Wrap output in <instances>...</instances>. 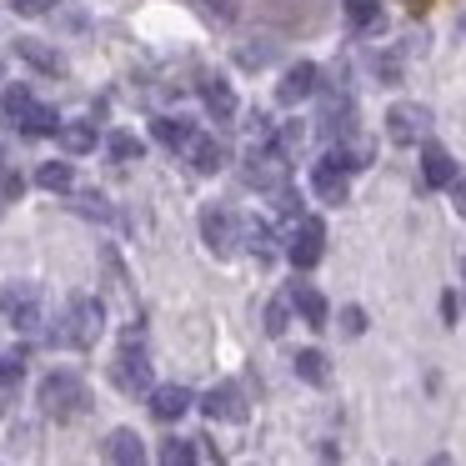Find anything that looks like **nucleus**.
<instances>
[{"mask_svg":"<svg viewBox=\"0 0 466 466\" xmlns=\"http://www.w3.org/2000/svg\"><path fill=\"white\" fill-rule=\"evenodd\" d=\"M316 86H321V71H316L311 61H296L291 71L281 76V86H276V101H281V106H301L306 96H316Z\"/></svg>","mask_w":466,"mask_h":466,"instance_id":"9","label":"nucleus"},{"mask_svg":"<svg viewBox=\"0 0 466 466\" xmlns=\"http://www.w3.org/2000/svg\"><path fill=\"white\" fill-rule=\"evenodd\" d=\"M196 5H201L206 15H211V21H236V15H241V0H196Z\"/></svg>","mask_w":466,"mask_h":466,"instance_id":"29","label":"nucleus"},{"mask_svg":"<svg viewBox=\"0 0 466 466\" xmlns=\"http://www.w3.org/2000/svg\"><path fill=\"white\" fill-rule=\"evenodd\" d=\"M21 131H25V136H56V131H61V116H56L51 106H41V101H35L31 111L21 116Z\"/></svg>","mask_w":466,"mask_h":466,"instance_id":"21","label":"nucleus"},{"mask_svg":"<svg viewBox=\"0 0 466 466\" xmlns=\"http://www.w3.org/2000/svg\"><path fill=\"white\" fill-rule=\"evenodd\" d=\"M286 306H291V296H276V301L271 306H266V336H281L286 331V326H291V321H286Z\"/></svg>","mask_w":466,"mask_h":466,"instance_id":"28","label":"nucleus"},{"mask_svg":"<svg viewBox=\"0 0 466 466\" xmlns=\"http://www.w3.org/2000/svg\"><path fill=\"white\" fill-rule=\"evenodd\" d=\"M296 376H301L306 386H326V381H331V366H326L321 351H301V356H296Z\"/></svg>","mask_w":466,"mask_h":466,"instance_id":"23","label":"nucleus"},{"mask_svg":"<svg viewBox=\"0 0 466 466\" xmlns=\"http://www.w3.org/2000/svg\"><path fill=\"white\" fill-rule=\"evenodd\" d=\"M151 131H156V141L171 146V151H186V146L196 141V126H191V121H176V116H161Z\"/></svg>","mask_w":466,"mask_h":466,"instance_id":"18","label":"nucleus"},{"mask_svg":"<svg viewBox=\"0 0 466 466\" xmlns=\"http://www.w3.org/2000/svg\"><path fill=\"white\" fill-rule=\"evenodd\" d=\"M56 136H61L66 156H86V151H96V126H91V121H66Z\"/></svg>","mask_w":466,"mask_h":466,"instance_id":"19","label":"nucleus"},{"mask_svg":"<svg viewBox=\"0 0 466 466\" xmlns=\"http://www.w3.org/2000/svg\"><path fill=\"white\" fill-rule=\"evenodd\" d=\"M161 461H166V466H191V461H196V441H186V436H171V441L161 446Z\"/></svg>","mask_w":466,"mask_h":466,"instance_id":"25","label":"nucleus"},{"mask_svg":"<svg viewBox=\"0 0 466 466\" xmlns=\"http://www.w3.org/2000/svg\"><path fill=\"white\" fill-rule=\"evenodd\" d=\"M271 241H276V231L266 221H246V246H251L256 256H266V261H271Z\"/></svg>","mask_w":466,"mask_h":466,"instance_id":"26","label":"nucleus"},{"mask_svg":"<svg viewBox=\"0 0 466 466\" xmlns=\"http://www.w3.org/2000/svg\"><path fill=\"white\" fill-rule=\"evenodd\" d=\"M341 326H346V336H361L366 331V311H361V306H346Z\"/></svg>","mask_w":466,"mask_h":466,"instance_id":"31","label":"nucleus"},{"mask_svg":"<svg viewBox=\"0 0 466 466\" xmlns=\"http://www.w3.org/2000/svg\"><path fill=\"white\" fill-rule=\"evenodd\" d=\"M201 411L211 416V421H246V401H241V386H231V381L211 386V391H206V401H201Z\"/></svg>","mask_w":466,"mask_h":466,"instance_id":"10","label":"nucleus"},{"mask_svg":"<svg viewBox=\"0 0 466 466\" xmlns=\"http://www.w3.org/2000/svg\"><path fill=\"white\" fill-rule=\"evenodd\" d=\"M376 11H381L376 0H346V21H351V25H371Z\"/></svg>","mask_w":466,"mask_h":466,"instance_id":"30","label":"nucleus"},{"mask_svg":"<svg viewBox=\"0 0 466 466\" xmlns=\"http://www.w3.org/2000/svg\"><path fill=\"white\" fill-rule=\"evenodd\" d=\"M51 5H56V0H11V11H15V15H46Z\"/></svg>","mask_w":466,"mask_h":466,"instance_id":"32","label":"nucleus"},{"mask_svg":"<svg viewBox=\"0 0 466 466\" xmlns=\"http://www.w3.org/2000/svg\"><path fill=\"white\" fill-rule=\"evenodd\" d=\"M41 306H46V296L35 281H5L0 286V316H5L15 331H35V326H41Z\"/></svg>","mask_w":466,"mask_h":466,"instance_id":"5","label":"nucleus"},{"mask_svg":"<svg viewBox=\"0 0 466 466\" xmlns=\"http://www.w3.org/2000/svg\"><path fill=\"white\" fill-rule=\"evenodd\" d=\"M101 451H106V461H116V466H141L146 461V441L131 431V426H116V431L106 436Z\"/></svg>","mask_w":466,"mask_h":466,"instance_id":"11","label":"nucleus"},{"mask_svg":"<svg viewBox=\"0 0 466 466\" xmlns=\"http://www.w3.org/2000/svg\"><path fill=\"white\" fill-rule=\"evenodd\" d=\"M25 376V351H0V386H15Z\"/></svg>","mask_w":466,"mask_h":466,"instance_id":"27","label":"nucleus"},{"mask_svg":"<svg viewBox=\"0 0 466 466\" xmlns=\"http://www.w3.org/2000/svg\"><path fill=\"white\" fill-rule=\"evenodd\" d=\"M31 106H35V96L25 91V86H5V91H0V121L21 126V116L31 111Z\"/></svg>","mask_w":466,"mask_h":466,"instance_id":"20","label":"nucleus"},{"mask_svg":"<svg viewBox=\"0 0 466 466\" xmlns=\"http://www.w3.org/2000/svg\"><path fill=\"white\" fill-rule=\"evenodd\" d=\"M426 126H431V111L401 101V106L386 111V141L391 146H416V141H426Z\"/></svg>","mask_w":466,"mask_h":466,"instance_id":"6","label":"nucleus"},{"mask_svg":"<svg viewBox=\"0 0 466 466\" xmlns=\"http://www.w3.org/2000/svg\"><path fill=\"white\" fill-rule=\"evenodd\" d=\"M421 176H426V186H456V161H451V151L446 146H421Z\"/></svg>","mask_w":466,"mask_h":466,"instance_id":"13","label":"nucleus"},{"mask_svg":"<svg viewBox=\"0 0 466 466\" xmlns=\"http://www.w3.org/2000/svg\"><path fill=\"white\" fill-rule=\"evenodd\" d=\"M461 276H466V256H461Z\"/></svg>","mask_w":466,"mask_h":466,"instance_id":"34","label":"nucleus"},{"mask_svg":"<svg viewBox=\"0 0 466 466\" xmlns=\"http://www.w3.org/2000/svg\"><path fill=\"white\" fill-rule=\"evenodd\" d=\"M106 151H111L116 161H141L146 141H141V136H131V131H111V136H106Z\"/></svg>","mask_w":466,"mask_h":466,"instance_id":"24","label":"nucleus"},{"mask_svg":"<svg viewBox=\"0 0 466 466\" xmlns=\"http://www.w3.org/2000/svg\"><path fill=\"white\" fill-rule=\"evenodd\" d=\"M311 191H316V201H326V206L351 201V181H346V171L336 161H316L311 166Z\"/></svg>","mask_w":466,"mask_h":466,"instance_id":"7","label":"nucleus"},{"mask_svg":"<svg viewBox=\"0 0 466 466\" xmlns=\"http://www.w3.org/2000/svg\"><path fill=\"white\" fill-rule=\"evenodd\" d=\"M321 251H326V226L316 221V216H306V221L296 226L291 251H286V256H291V266H301V271H306V266H316V261H321Z\"/></svg>","mask_w":466,"mask_h":466,"instance_id":"8","label":"nucleus"},{"mask_svg":"<svg viewBox=\"0 0 466 466\" xmlns=\"http://www.w3.org/2000/svg\"><path fill=\"white\" fill-rule=\"evenodd\" d=\"M191 401H196V396L191 391H186V386H156V391H151V416H156V421H176V416H186V411H191Z\"/></svg>","mask_w":466,"mask_h":466,"instance_id":"12","label":"nucleus"},{"mask_svg":"<svg viewBox=\"0 0 466 466\" xmlns=\"http://www.w3.org/2000/svg\"><path fill=\"white\" fill-rule=\"evenodd\" d=\"M201 101H206V111H211L216 121H231V116H236V91L226 81H216V76H211V81H201Z\"/></svg>","mask_w":466,"mask_h":466,"instance_id":"16","label":"nucleus"},{"mask_svg":"<svg viewBox=\"0 0 466 466\" xmlns=\"http://www.w3.org/2000/svg\"><path fill=\"white\" fill-rule=\"evenodd\" d=\"M35 186H41V191H71V186H76L71 161H46L41 171H35Z\"/></svg>","mask_w":466,"mask_h":466,"instance_id":"22","label":"nucleus"},{"mask_svg":"<svg viewBox=\"0 0 466 466\" xmlns=\"http://www.w3.org/2000/svg\"><path fill=\"white\" fill-rule=\"evenodd\" d=\"M291 306L306 316V326H326V316H331L326 296L316 291V286H306V281H296V286H291Z\"/></svg>","mask_w":466,"mask_h":466,"instance_id":"14","label":"nucleus"},{"mask_svg":"<svg viewBox=\"0 0 466 466\" xmlns=\"http://www.w3.org/2000/svg\"><path fill=\"white\" fill-rule=\"evenodd\" d=\"M186 156H191V166H196L201 176H216V171L226 166V146L211 141V136H196V141L186 146Z\"/></svg>","mask_w":466,"mask_h":466,"instance_id":"15","label":"nucleus"},{"mask_svg":"<svg viewBox=\"0 0 466 466\" xmlns=\"http://www.w3.org/2000/svg\"><path fill=\"white\" fill-rule=\"evenodd\" d=\"M451 191H456V211H461V216H466V181H456V186H451Z\"/></svg>","mask_w":466,"mask_h":466,"instance_id":"33","label":"nucleus"},{"mask_svg":"<svg viewBox=\"0 0 466 466\" xmlns=\"http://www.w3.org/2000/svg\"><path fill=\"white\" fill-rule=\"evenodd\" d=\"M41 411L56 416V421H71V416L86 411V381L76 371H51L41 381Z\"/></svg>","mask_w":466,"mask_h":466,"instance_id":"4","label":"nucleus"},{"mask_svg":"<svg viewBox=\"0 0 466 466\" xmlns=\"http://www.w3.org/2000/svg\"><path fill=\"white\" fill-rule=\"evenodd\" d=\"M15 56H21V61H31L35 71H46V76H61L66 71V61L51 51V46H41V41H15Z\"/></svg>","mask_w":466,"mask_h":466,"instance_id":"17","label":"nucleus"},{"mask_svg":"<svg viewBox=\"0 0 466 466\" xmlns=\"http://www.w3.org/2000/svg\"><path fill=\"white\" fill-rule=\"evenodd\" d=\"M111 381L121 386L126 396L151 391V361H146V346H141V331H136V326L121 336V356L111 361Z\"/></svg>","mask_w":466,"mask_h":466,"instance_id":"2","label":"nucleus"},{"mask_svg":"<svg viewBox=\"0 0 466 466\" xmlns=\"http://www.w3.org/2000/svg\"><path fill=\"white\" fill-rule=\"evenodd\" d=\"M201 241H206V251L211 256H236L246 246V221L231 211V206H206L201 211Z\"/></svg>","mask_w":466,"mask_h":466,"instance_id":"3","label":"nucleus"},{"mask_svg":"<svg viewBox=\"0 0 466 466\" xmlns=\"http://www.w3.org/2000/svg\"><path fill=\"white\" fill-rule=\"evenodd\" d=\"M106 331V306L96 301V296H76L71 306H66V326L56 336H61L66 346H76V351H91L96 341H101Z\"/></svg>","mask_w":466,"mask_h":466,"instance_id":"1","label":"nucleus"}]
</instances>
